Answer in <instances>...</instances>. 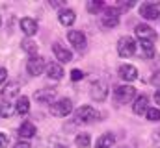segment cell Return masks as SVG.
<instances>
[{"label":"cell","instance_id":"obj_1","mask_svg":"<svg viewBox=\"0 0 160 148\" xmlns=\"http://www.w3.org/2000/svg\"><path fill=\"white\" fill-rule=\"evenodd\" d=\"M73 111V100L71 98H60L58 102L50 104V113L54 117H67Z\"/></svg>","mask_w":160,"mask_h":148},{"label":"cell","instance_id":"obj_2","mask_svg":"<svg viewBox=\"0 0 160 148\" xmlns=\"http://www.w3.org/2000/svg\"><path fill=\"white\" fill-rule=\"evenodd\" d=\"M97 117H99V113H97L95 108H91V106H82V108L77 109V113H75V122H77V124H88V122H93Z\"/></svg>","mask_w":160,"mask_h":148},{"label":"cell","instance_id":"obj_3","mask_svg":"<svg viewBox=\"0 0 160 148\" xmlns=\"http://www.w3.org/2000/svg\"><path fill=\"white\" fill-rule=\"evenodd\" d=\"M134 52H136V41L132 37L125 35L118 41V54L121 58H130L134 56Z\"/></svg>","mask_w":160,"mask_h":148},{"label":"cell","instance_id":"obj_4","mask_svg":"<svg viewBox=\"0 0 160 148\" xmlns=\"http://www.w3.org/2000/svg\"><path fill=\"white\" fill-rule=\"evenodd\" d=\"M114 96L119 104H128L130 100L136 98V89L132 85H119V87H116Z\"/></svg>","mask_w":160,"mask_h":148},{"label":"cell","instance_id":"obj_5","mask_svg":"<svg viewBox=\"0 0 160 148\" xmlns=\"http://www.w3.org/2000/svg\"><path fill=\"white\" fill-rule=\"evenodd\" d=\"M45 67H47L45 65V59L39 58V56H32L28 59V63H26V71H28V74H32V76H39Z\"/></svg>","mask_w":160,"mask_h":148},{"label":"cell","instance_id":"obj_6","mask_svg":"<svg viewBox=\"0 0 160 148\" xmlns=\"http://www.w3.org/2000/svg\"><path fill=\"white\" fill-rule=\"evenodd\" d=\"M134 34L136 37L140 39V41H155L157 39V34H155V30L151 28V26H147V24H138L136 26V30H134Z\"/></svg>","mask_w":160,"mask_h":148},{"label":"cell","instance_id":"obj_7","mask_svg":"<svg viewBox=\"0 0 160 148\" xmlns=\"http://www.w3.org/2000/svg\"><path fill=\"white\" fill-rule=\"evenodd\" d=\"M140 15L145 21H155V19L160 17V9H158V6H155V4H142L140 6Z\"/></svg>","mask_w":160,"mask_h":148},{"label":"cell","instance_id":"obj_8","mask_svg":"<svg viewBox=\"0 0 160 148\" xmlns=\"http://www.w3.org/2000/svg\"><path fill=\"white\" fill-rule=\"evenodd\" d=\"M102 24H104L106 28L118 26V24H119V9H118V7H108L106 13H104V17H102Z\"/></svg>","mask_w":160,"mask_h":148},{"label":"cell","instance_id":"obj_9","mask_svg":"<svg viewBox=\"0 0 160 148\" xmlns=\"http://www.w3.org/2000/svg\"><path fill=\"white\" fill-rule=\"evenodd\" d=\"M67 39H69V43L77 48V50H84L86 48V44H88V41H86V35L78 32V30H71L69 34H67Z\"/></svg>","mask_w":160,"mask_h":148},{"label":"cell","instance_id":"obj_10","mask_svg":"<svg viewBox=\"0 0 160 148\" xmlns=\"http://www.w3.org/2000/svg\"><path fill=\"white\" fill-rule=\"evenodd\" d=\"M52 50H54V56H56V59H58L60 63H69V61L73 59L71 50H69V48H65V46H63V44H60V43H56V44L52 46Z\"/></svg>","mask_w":160,"mask_h":148},{"label":"cell","instance_id":"obj_11","mask_svg":"<svg viewBox=\"0 0 160 148\" xmlns=\"http://www.w3.org/2000/svg\"><path fill=\"white\" fill-rule=\"evenodd\" d=\"M21 30L26 37L36 35L38 34V22L34 19H30V17H24V19H21Z\"/></svg>","mask_w":160,"mask_h":148},{"label":"cell","instance_id":"obj_12","mask_svg":"<svg viewBox=\"0 0 160 148\" xmlns=\"http://www.w3.org/2000/svg\"><path fill=\"white\" fill-rule=\"evenodd\" d=\"M108 95V89H106V83L104 81H95L91 85V96L97 100V102H102Z\"/></svg>","mask_w":160,"mask_h":148},{"label":"cell","instance_id":"obj_13","mask_svg":"<svg viewBox=\"0 0 160 148\" xmlns=\"http://www.w3.org/2000/svg\"><path fill=\"white\" fill-rule=\"evenodd\" d=\"M147 109H149V98L145 95L136 96L134 98V104H132V111L136 115H143V113H147Z\"/></svg>","mask_w":160,"mask_h":148},{"label":"cell","instance_id":"obj_14","mask_svg":"<svg viewBox=\"0 0 160 148\" xmlns=\"http://www.w3.org/2000/svg\"><path fill=\"white\" fill-rule=\"evenodd\" d=\"M119 76L125 81H134V80H138V69L134 65H121Z\"/></svg>","mask_w":160,"mask_h":148},{"label":"cell","instance_id":"obj_15","mask_svg":"<svg viewBox=\"0 0 160 148\" xmlns=\"http://www.w3.org/2000/svg\"><path fill=\"white\" fill-rule=\"evenodd\" d=\"M45 71H47V76L52 78V80H62L63 78V67L60 63H56V61H50L45 67Z\"/></svg>","mask_w":160,"mask_h":148},{"label":"cell","instance_id":"obj_16","mask_svg":"<svg viewBox=\"0 0 160 148\" xmlns=\"http://www.w3.org/2000/svg\"><path fill=\"white\" fill-rule=\"evenodd\" d=\"M58 21H60V24H63V26H73V22L77 21V15H75L73 9L65 7V9H62V11L58 13Z\"/></svg>","mask_w":160,"mask_h":148},{"label":"cell","instance_id":"obj_17","mask_svg":"<svg viewBox=\"0 0 160 148\" xmlns=\"http://www.w3.org/2000/svg\"><path fill=\"white\" fill-rule=\"evenodd\" d=\"M36 126L30 122V120H24L22 124H21V128H19V135L22 137V139H30V137H34L36 135Z\"/></svg>","mask_w":160,"mask_h":148},{"label":"cell","instance_id":"obj_18","mask_svg":"<svg viewBox=\"0 0 160 148\" xmlns=\"http://www.w3.org/2000/svg\"><path fill=\"white\" fill-rule=\"evenodd\" d=\"M54 96H56V93L52 89H43V91H38L36 93V100L41 102V104H52Z\"/></svg>","mask_w":160,"mask_h":148},{"label":"cell","instance_id":"obj_19","mask_svg":"<svg viewBox=\"0 0 160 148\" xmlns=\"http://www.w3.org/2000/svg\"><path fill=\"white\" fill-rule=\"evenodd\" d=\"M114 145H116V137H114L112 133H104V135H101V137L97 139L95 148H112Z\"/></svg>","mask_w":160,"mask_h":148},{"label":"cell","instance_id":"obj_20","mask_svg":"<svg viewBox=\"0 0 160 148\" xmlns=\"http://www.w3.org/2000/svg\"><path fill=\"white\" fill-rule=\"evenodd\" d=\"M15 111H17L19 115H26V113L30 111V98H28V96H19V98H17Z\"/></svg>","mask_w":160,"mask_h":148},{"label":"cell","instance_id":"obj_21","mask_svg":"<svg viewBox=\"0 0 160 148\" xmlns=\"http://www.w3.org/2000/svg\"><path fill=\"white\" fill-rule=\"evenodd\" d=\"M21 46H22V50H24L26 54H30V58L38 54V44H36V41H32V39H24V41L21 43Z\"/></svg>","mask_w":160,"mask_h":148},{"label":"cell","instance_id":"obj_22","mask_svg":"<svg viewBox=\"0 0 160 148\" xmlns=\"http://www.w3.org/2000/svg\"><path fill=\"white\" fill-rule=\"evenodd\" d=\"M17 93H19V83H17V81H11V83L6 85V89H2V96H4V98H11V96H15Z\"/></svg>","mask_w":160,"mask_h":148},{"label":"cell","instance_id":"obj_23","mask_svg":"<svg viewBox=\"0 0 160 148\" xmlns=\"http://www.w3.org/2000/svg\"><path fill=\"white\" fill-rule=\"evenodd\" d=\"M75 145L78 148H89V145H91V137L88 135V133H80V135H77V139H75Z\"/></svg>","mask_w":160,"mask_h":148},{"label":"cell","instance_id":"obj_24","mask_svg":"<svg viewBox=\"0 0 160 148\" xmlns=\"http://www.w3.org/2000/svg\"><path fill=\"white\" fill-rule=\"evenodd\" d=\"M140 48L143 50L145 58H153L155 56V46H153L151 41H140Z\"/></svg>","mask_w":160,"mask_h":148},{"label":"cell","instance_id":"obj_25","mask_svg":"<svg viewBox=\"0 0 160 148\" xmlns=\"http://www.w3.org/2000/svg\"><path fill=\"white\" fill-rule=\"evenodd\" d=\"M145 117H147V120H151V122H160V109L158 108H149L147 113H145Z\"/></svg>","mask_w":160,"mask_h":148},{"label":"cell","instance_id":"obj_26","mask_svg":"<svg viewBox=\"0 0 160 148\" xmlns=\"http://www.w3.org/2000/svg\"><path fill=\"white\" fill-rule=\"evenodd\" d=\"M13 106H11V104H0V117H4V118H6V117H11V115H13Z\"/></svg>","mask_w":160,"mask_h":148},{"label":"cell","instance_id":"obj_27","mask_svg":"<svg viewBox=\"0 0 160 148\" xmlns=\"http://www.w3.org/2000/svg\"><path fill=\"white\" fill-rule=\"evenodd\" d=\"M102 9V2H88V11L89 13H97Z\"/></svg>","mask_w":160,"mask_h":148},{"label":"cell","instance_id":"obj_28","mask_svg":"<svg viewBox=\"0 0 160 148\" xmlns=\"http://www.w3.org/2000/svg\"><path fill=\"white\" fill-rule=\"evenodd\" d=\"M8 143H9L8 135H6L4 132H0V148H8Z\"/></svg>","mask_w":160,"mask_h":148},{"label":"cell","instance_id":"obj_29","mask_svg":"<svg viewBox=\"0 0 160 148\" xmlns=\"http://www.w3.org/2000/svg\"><path fill=\"white\" fill-rule=\"evenodd\" d=\"M82 78H84V72H82V71H78V69H75V71L71 72V80H73V81L82 80Z\"/></svg>","mask_w":160,"mask_h":148},{"label":"cell","instance_id":"obj_30","mask_svg":"<svg viewBox=\"0 0 160 148\" xmlns=\"http://www.w3.org/2000/svg\"><path fill=\"white\" fill-rule=\"evenodd\" d=\"M13 148H32V145H30L28 141H19V143H17Z\"/></svg>","mask_w":160,"mask_h":148},{"label":"cell","instance_id":"obj_31","mask_svg":"<svg viewBox=\"0 0 160 148\" xmlns=\"http://www.w3.org/2000/svg\"><path fill=\"white\" fill-rule=\"evenodd\" d=\"M6 80H8V71H6V69H0V85H2Z\"/></svg>","mask_w":160,"mask_h":148},{"label":"cell","instance_id":"obj_32","mask_svg":"<svg viewBox=\"0 0 160 148\" xmlns=\"http://www.w3.org/2000/svg\"><path fill=\"white\" fill-rule=\"evenodd\" d=\"M155 102L158 104V109H160V89L157 91V93H155Z\"/></svg>","mask_w":160,"mask_h":148},{"label":"cell","instance_id":"obj_33","mask_svg":"<svg viewBox=\"0 0 160 148\" xmlns=\"http://www.w3.org/2000/svg\"><path fill=\"white\" fill-rule=\"evenodd\" d=\"M58 148H65V146H58Z\"/></svg>","mask_w":160,"mask_h":148},{"label":"cell","instance_id":"obj_34","mask_svg":"<svg viewBox=\"0 0 160 148\" xmlns=\"http://www.w3.org/2000/svg\"><path fill=\"white\" fill-rule=\"evenodd\" d=\"M0 24H2V19H0Z\"/></svg>","mask_w":160,"mask_h":148}]
</instances>
